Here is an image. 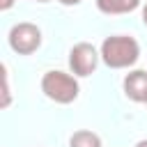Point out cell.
<instances>
[{"instance_id":"obj_1","label":"cell","mask_w":147,"mask_h":147,"mask_svg":"<svg viewBox=\"0 0 147 147\" xmlns=\"http://www.w3.org/2000/svg\"><path fill=\"white\" fill-rule=\"evenodd\" d=\"M99 53H101V62L106 67H110V69H129L140 57V44L136 41V37L113 34V37L103 39Z\"/></svg>"},{"instance_id":"obj_2","label":"cell","mask_w":147,"mask_h":147,"mask_svg":"<svg viewBox=\"0 0 147 147\" xmlns=\"http://www.w3.org/2000/svg\"><path fill=\"white\" fill-rule=\"evenodd\" d=\"M41 92L46 94V99L55 101V103H74L80 94V85L78 78L74 74L60 71V69H51L41 76Z\"/></svg>"},{"instance_id":"obj_3","label":"cell","mask_w":147,"mask_h":147,"mask_svg":"<svg viewBox=\"0 0 147 147\" xmlns=\"http://www.w3.org/2000/svg\"><path fill=\"white\" fill-rule=\"evenodd\" d=\"M41 30L39 25L30 23V21H21L16 25H11L9 34H7V41H9V48L18 55H32L34 51H39L41 46Z\"/></svg>"},{"instance_id":"obj_4","label":"cell","mask_w":147,"mask_h":147,"mask_svg":"<svg viewBox=\"0 0 147 147\" xmlns=\"http://www.w3.org/2000/svg\"><path fill=\"white\" fill-rule=\"evenodd\" d=\"M99 60H101V53L90 41H78L69 51V69L76 78L92 76L99 67Z\"/></svg>"},{"instance_id":"obj_5","label":"cell","mask_w":147,"mask_h":147,"mask_svg":"<svg viewBox=\"0 0 147 147\" xmlns=\"http://www.w3.org/2000/svg\"><path fill=\"white\" fill-rule=\"evenodd\" d=\"M122 87H124L126 99H131L136 103H145L147 101V69L129 71L122 80Z\"/></svg>"},{"instance_id":"obj_6","label":"cell","mask_w":147,"mask_h":147,"mask_svg":"<svg viewBox=\"0 0 147 147\" xmlns=\"http://www.w3.org/2000/svg\"><path fill=\"white\" fill-rule=\"evenodd\" d=\"M140 7V0H96V9L101 14L115 16V14H129Z\"/></svg>"},{"instance_id":"obj_7","label":"cell","mask_w":147,"mask_h":147,"mask_svg":"<svg viewBox=\"0 0 147 147\" xmlns=\"http://www.w3.org/2000/svg\"><path fill=\"white\" fill-rule=\"evenodd\" d=\"M69 147H103L101 138L90 129H78L69 138Z\"/></svg>"},{"instance_id":"obj_8","label":"cell","mask_w":147,"mask_h":147,"mask_svg":"<svg viewBox=\"0 0 147 147\" xmlns=\"http://www.w3.org/2000/svg\"><path fill=\"white\" fill-rule=\"evenodd\" d=\"M2 80H5V87H2V108H7L11 103V92H9V74H7V67H2Z\"/></svg>"},{"instance_id":"obj_9","label":"cell","mask_w":147,"mask_h":147,"mask_svg":"<svg viewBox=\"0 0 147 147\" xmlns=\"http://www.w3.org/2000/svg\"><path fill=\"white\" fill-rule=\"evenodd\" d=\"M14 2H16V0H0V9H2V11H7V9H11V7H14Z\"/></svg>"},{"instance_id":"obj_10","label":"cell","mask_w":147,"mask_h":147,"mask_svg":"<svg viewBox=\"0 0 147 147\" xmlns=\"http://www.w3.org/2000/svg\"><path fill=\"white\" fill-rule=\"evenodd\" d=\"M60 5H64V7H76V5H80L83 0H57Z\"/></svg>"},{"instance_id":"obj_11","label":"cell","mask_w":147,"mask_h":147,"mask_svg":"<svg viewBox=\"0 0 147 147\" xmlns=\"http://www.w3.org/2000/svg\"><path fill=\"white\" fill-rule=\"evenodd\" d=\"M142 23H145V28H147V2L142 5Z\"/></svg>"},{"instance_id":"obj_12","label":"cell","mask_w":147,"mask_h":147,"mask_svg":"<svg viewBox=\"0 0 147 147\" xmlns=\"http://www.w3.org/2000/svg\"><path fill=\"white\" fill-rule=\"evenodd\" d=\"M136 147H147V138H142V140H138V142H136Z\"/></svg>"},{"instance_id":"obj_13","label":"cell","mask_w":147,"mask_h":147,"mask_svg":"<svg viewBox=\"0 0 147 147\" xmlns=\"http://www.w3.org/2000/svg\"><path fill=\"white\" fill-rule=\"evenodd\" d=\"M37 2H48V0H37Z\"/></svg>"},{"instance_id":"obj_14","label":"cell","mask_w":147,"mask_h":147,"mask_svg":"<svg viewBox=\"0 0 147 147\" xmlns=\"http://www.w3.org/2000/svg\"><path fill=\"white\" fill-rule=\"evenodd\" d=\"M145 103H147V101H145Z\"/></svg>"}]
</instances>
